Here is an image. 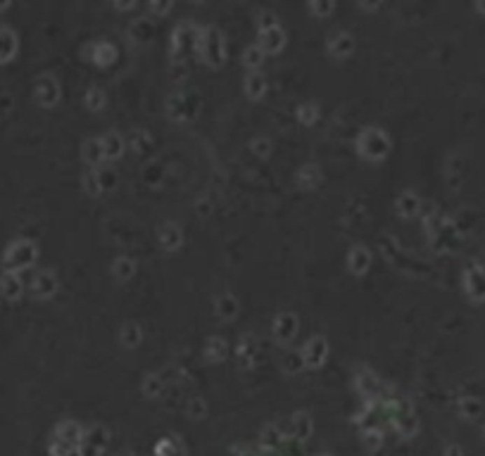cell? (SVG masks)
I'll return each instance as SVG.
<instances>
[{"mask_svg":"<svg viewBox=\"0 0 485 456\" xmlns=\"http://www.w3.org/2000/svg\"><path fill=\"white\" fill-rule=\"evenodd\" d=\"M36 262V245L31 240H17L5 252V269L17 273L20 269H29Z\"/></svg>","mask_w":485,"mask_h":456,"instance_id":"1","label":"cell"},{"mask_svg":"<svg viewBox=\"0 0 485 456\" xmlns=\"http://www.w3.org/2000/svg\"><path fill=\"white\" fill-rule=\"evenodd\" d=\"M388 138L383 131H376V129H369L364 131L362 138H359V148H362V152L367 155V157L376 159V157H383V155L388 152Z\"/></svg>","mask_w":485,"mask_h":456,"instance_id":"2","label":"cell"},{"mask_svg":"<svg viewBox=\"0 0 485 456\" xmlns=\"http://www.w3.org/2000/svg\"><path fill=\"white\" fill-rule=\"evenodd\" d=\"M34 93H36V100H38L41 105H52V103H57L59 86L50 74H43L38 81H36Z\"/></svg>","mask_w":485,"mask_h":456,"instance_id":"3","label":"cell"},{"mask_svg":"<svg viewBox=\"0 0 485 456\" xmlns=\"http://www.w3.org/2000/svg\"><path fill=\"white\" fill-rule=\"evenodd\" d=\"M200 43H202V52H205V57L212 64H219L221 59H224V43H221L219 34L214 31V29L207 31V36H202Z\"/></svg>","mask_w":485,"mask_h":456,"instance_id":"4","label":"cell"},{"mask_svg":"<svg viewBox=\"0 0 485 456\" xmlns=\"http://www.w3.org/2000/svg\"><path fill=\"white\" fill-rule=\"evenodd\" d=\"M326 354H328L326 340H323V338H312L307 345H304L302 359H304V364H307V366H319V364H323Z\"/></svg>","mask_w":485,"mask_h":456,"instance_id":"5","label":"cell"},{"mask_svg":"<svg viewBox=\"0 0 485 456\" xmlns=\"http://www.w3.org/2000/svg\"><path fill=\"white\" fill-rule=\"evenodd\" d=\"M55 287H57V280L50 271H38L31 280L34 297H50L52 292H55Z\"/></svg>","mask_w":485,"mask_h":456,"instance_id":"6","label":"cell"},{"mask_svg":"<svg viewBox=\"0 0 485 456\" xmlns=\"http://www.w3.org/2000/svg\"><path fill=\"white\" fill-rule=\"evenodd\" d=\"M0 292L5 295V299H17L24 292V285L20 280V276L12 273V271H5L0 276Z\"/></svg>","mask_w":485,"mask_h":456,"instance_id":"7","label":"cell"},{"mask_svg":"<svg viewBox=\"0 0 485 456\" xmlns=\"http://www.w3.org/2000/svg\"><path fill=\"white\" fill-rule=\"evenodd\" d=\"M283 45V29L279 27H269V29H262V50L267 52H276L279 48Z\"/></svg>","mask_w":485,"mask_h":456,"instance_id":"8","label":"cell"},{"mask_svg":"<svg viewBox=\"0 0 485 456\" xmlns=\"http://www.w3.org/2000/svg\"><path fill=\"white\" fill-rule=\"evenodd\" d=\"M297 331V323H295V316L293 314H283V316H276L274 321V335L281 340H290L293 335Z\"/></svg>","mask_w":485,"mask_h":456,"instance_id":"9","label":"cell"},{"mask_svg":"<svg viewBox=\"0 0 485 456\" xmlns=\"http://www.w3.org/2000/svg\"><path fill=\"white\" fill-rule=\"evenodd\" d=\"M15 52H17V36L8 27H0V62H8Z\"/></svg>","mask_w":485,"mask_h":456,"instance_id":"10","label":"cell"},{"mask_svg":"<svg viewBox=\"0 0 485 456\" xmlns=\"http://www.w3.org/2000/svg\"><path fill=\"white\" fill-rule=\"evenodd\" d=\"M369 262H371V255L367 252V248H362V245H357V248H352V250H350V257H347V264H350L352 271H357V273L367 271Z\"/></svg>","mask_w":485,"mask_h":456,"instance_id":"11","label":"cell"},{"mask_svg":"<svg viewBox=\"0 0 485 456\" xmlns=\"http://www.w3.org/2000/svg\"><path fill=\"white\" fill-rule=\"evenodd\" d=\"M328 50H331L333 55H338V57L350 55V52H352V38L347 34H333L331 41H328Z\"/></svg>","mask_w":485,"mask_h":456,"instance_id":"12","label":"cell"},{"mask_svg":"<svg viewBox=\"0 0 485 456\" xmlns=\"http://www.w3.org/2000/svg\"><path fill=\"white\" fill-rule=\"evenodd\" d=\"M100 143H103V155L105 157H119L124 150V141L119 138L117 134H107L105 138H100Z\"/></svg>","mask_w":485,"mask_h":456,"instance_id":"13","label":"cell"},{"mask_svg":"<svg viewBox=\"0 0 485 456\" xmlns=\"http://www.w3.org/2000/svg\"><path fill=\"white\" fill-rule=\"evenodd\" d=\"M160 240H162V245H167L169 250H174L178 243H181V233H178V228L174 224H164L160 228Z\"/></svg>","mask_w":485,"mask_h":456,"instance_id":"14","label":"cell"},{"mask_svg":"<svg viewBox=\"0 0 485 456\" xmlns=\"http://www.w3.org/2000/svg\"><path fill=\"white\" fill-rule=\"evenodd\" d=\"M83 157L91 162V164H95V162H100V159H105L103 143H100V138H95V141H86V145H83Z\"/></svg>","mask_w":485,"mask_h":456,"instance_id":"15","label":"cell"},{"mask_svg":"<svg viewBox=\"0 0 485 456\" xmlns=\"http://www.w3.org/2000/svg\"><path fill=\"white\" fill-rule=\"evenodd\" d=\"M236 311H238V304L231 295H224V297L217 299V314L219 316H224V319H233Z\"/></svg>","mask_w":485,"mask_h":456,"instance_id":"16","label":"cell"},{"mask_svg":"<svg viewBox=\"0 0 485 456\" xmlns=\"http://www.w3.org/2000/svg\"><path fill=\"white\" fill-rule=\"evenodd\" d=\"M205 354L212 362H219V359H224V354H226V342L221 340V338H212L207 342V347H205Z\"/></svg>","mask_w":485,"mask_h":456,"instance_id":"17","label":"cell"},{"mask_svg":"<svg viewBox=\"0 0 485 456\" xmlns=\"http://www.w3.org/2000/svg\"><path fill=\"white\" fill-rule=\"evenodd\" d=\"M122 342L127 347H136L141 342V328L136 326V323H127V326L122 328Z\"/></svg>","mask_w":485,"mask_h":456,"instance_id":"18","label":"cell"},{"mask_svg":"<svg viewBox=\"0 0 485 456\" xmlns=\"http://www.w3.org/2000/svg\"><path fill=\"white\" fill-rule=\"evenodd\" d=\"M255 352H257V345L250 338L241 340V345H238V357H241V362L245 364H253L255 359Z\"/></svg>","mask_w":485,"mask_h":456,"instance_id":"19","label":"cell"},{"mask_svg":"<svg viewBox=\"0 0 485 456\" xmlns=\"http://www.w3.org/2000/svg\"><path fill=\"white\" fill-rule=\"evenodd\" d=\"M245 88H248V93L253 95V98H260V95L265 93V76H262V74H250Z\"/></svg>","mask_w":485,"mask_h":456,"instance_id":"20","label":"cell"},{"mask_svg":"<svg viewBox=\"0 0 485 456\" xmlns=\"http://www.w3.org/2000/svg\"><path fill=\"white\" fill-rule=\"evenodd\" d=\"M398 207H400V212L407 214V217H409V214H414V212H416V207H419L416 195H414V193H402V195H400Z\"/></svg>","mask_w":485,"mask_h":456,"instance_id":"21","label":"cell"},{"mask_svg":"<svg viewBox=\"0 0 485 456\" xmlns=\"http://www.w3.org/2000/svg\"><path fill=\"white\" fill-rule=\"evenodd\" d=\"M262 59H265V50H262L260 45H253L245 50V64H248V67H260Z\"/></svg>","mask_w":485,"mask_h":456,"instance_id":"22","label":"cell"},{"mask_svg":"<svg viewBox=\"0 0 485 456\" xmlns=\"http://www.w3.org/2000/svg\"><path fill=\"white\" fill-rule=\"evenodd\" d=\"M115 273H117V278L127 280L129 276L134 273V262L127 259V257H122V259H117V262H115Z\"/></svg>","mask_w":485,"mask_h":456,"instance_id":"23","label":"cell"},{"mask_svg":"<svg viewBox=\"0 0 485 456\" xmlns=\"http://www.w3.org/2000/svg\"><path fill=\"white\" fill-rule=\"evenodd\" d=\"M304 366V359H302V354L300 352H290L288 357H286V362H283V369L286 371H290V373H295V371H300Z\"/></svg>","mask_w":485,"mask_h":456,"instance_id":"24","label":"cell"},{"mask_svg":"<svg viewBox=\"0 0 485 456\" xmlns=\"http://www.w3.org/2000/svg\"><path fill=\"white\" fill-rule=\"evenodd\" d=\"M95 48H98V52H95V59H98V62H110V59L115 57V48L110 43H98Z\"/></svg>","mask_w":485,"mask_h":456,"instance_id":"25","label":"cell"},{"mask_svg":"<svg viewBox=\"0 0 485 456\" xmlns=\"http://www.w3.org/2000/svg\"><path fill=\"white\" fill-rule=\"evenodd\" d=\"M86 103H88V107H91V110H100V107L105 105V95H103V91H98V88H93V91H88Z\"/></svg>","mask_w":485,"mask_h":456,"instance_id":"26","label":"cell"},{"mask_svg":"<svg viewBox=\"0 0 485 456\" xmlns=\"http://www.w3.org/2000/svg\"><path fill=\"white\" fill-rule=\"evenodd\" d=\"M302 181V185H307V188H312L314 181H319V171L314 169V166H307V169L300 171V176H297Z\"/></svg>","mask_w":485,"mask_h":456,"instance_id":"27","label":"cell"},{"mask_svg":"<svg viewBox=\"0 0 485 456\" xmlns=\"http://www.w3.org/2000/svg\"><path fill=\"white\" fill-rule=\"evenodd\" d=\"M297 114H300V119H302V122L312 124L314 119H316V107H314V105H302L300 110H297Z\"/></svg>","mask_w":485,"mask_h":456,"instance_id":"28","label":"cell"},{"mask_svg":"<svg viewBox=\"0 0 485 456\" xmlns=\"http://www.w3.org/2000/svg\"><path fill=\"white\" fill-rule=\"evenodd\" d=\"M312 10H314V12H319V15H323V12H331V10H333V5H312Z\"/></svg>","mask_w":485,"mask_h":456,"instance_id":"29","label":"cell"}]
</instances>
